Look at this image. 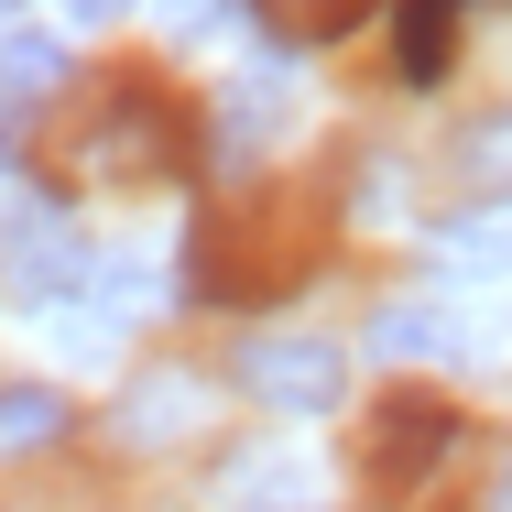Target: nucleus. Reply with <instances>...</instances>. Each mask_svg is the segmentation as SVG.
<instances>
[{
  "label": "nucleus",
  "instance_id": "obj_1",
  "mask_svg": "<svg viewBox=\"0 0 512 512\" xmlns=\"http://www.w3.org/2000/svg\"><path fill=\"white\" fill-rule=\"evenodd\" d=\"M186 142H175V109L153 99L142 77L131 88H109L99 120L77 131V175H99V186H164V164H175Z\"/></svg>",
  "mask_w": 512,
  "mask_h": 512
},
{
  "label": "nucleus",
  "instance_id": "obj_2",
  "mask_svg": "<svg viewBox=\"0 0 512 512\" xmlns=\"http://www.w3.org/2000/svg\"><path fill=\"white\" fill-rule=\"evenodd\" d=\"M0 273H11V295L66 306V295L99 284V251L77 240V218H66L55 197H22V207H11V229H0Z\"/></svg>",
  "mask_w": 512,
  "mask_h": 512
},
{
  "label": "nucleus",
  "instance_id": "obj_3",
  "mask_svg": "<svg viewBox=\"0 0 512 512\" xmlns=\"http://www.w3.org/2000/svg\"><path fill=\"white\" fill-rule=\"evenodd\" d=\"M229 371H240L251 404H273V414H338V393H349V360L327 338H251Z\"/></svg>",
  "mask_w": 512,
  "mask_h": 512
},
{
  "label": "nucleus",
  "instance_id": "obj_4",
  "mask_svg": "<svg viewBox=\"0 0 512 512\" xmlns=\"http://www.w3.org/2000/svg\"><path fill=\"white\" fill-rule=\"evenodd\" d=\"M447 447H458V414L436 404V393H393V404L371 414V480L382 491H414Z\"/></svg>",
  "mask_w": 512,
  "mask_h": 512
},
{
  "label": "nucleus",
  "instance_id": "obj_5",
  "mask_svg": "<svg viewBox=\"0 0 512 512\" xmlns=\"http://www.w3.org/2000/svg\"><path fill=\"white\" fill-rule=\"evenodd\" d=\"M66 393H44V382H0V458H44V447H66Z\"/></svg>",
  "mask_w": 512,
  "mask_h": 512
},
{
  "label": "nucleus",
  "instance_id": "obj_6",
  "mask_svg": "<svg viewBox=\"0 0 512 512\" xmlns=\"http://www.w3.org/2000/svg\"><path fill=\"white\" fill-rule=\"evenodd\" d=\"M55 88H66V55H55L44 33H11V44H0V109H11V120H33Z\"/></svg>",
  "mask_w": 512,
  "mask_h": 512
},
{
  "label": "nucleus",
  "instance_id": "obj_7",
  "mask_svg": "<svg viewBox=\"0 0 512 512\" xmlns=\"http://www.w3.org/2000/svg\"><path fill=\"white\" fill-rule=\"evenodd\" d=\"M447 349H458L447 306H382L371 316V360H447Z\"/></svg>",
  "mask_w": 512,
  "mask_h": 512
},
{
  "label": "nucleus",
  "instance_id": "obj_8",
  "mask_svg": "<svg viewBox=\"0 0 512 512\" xmlns=\"http://www.w3.org/2000/svg\"><path fill=\"white\" fill-rule=\"evenodd\" d=\"M458 55V0H404V77H447Z\"/></svg>",
  "mask_w": 512,
  "mask_h": 512
},
{
  "label": "nucleus",
  "instance_id": "obj_9",
  "mask_svg": "<svg viewBox=\"0 0 512 512\" xmlns=\"http://www.w3.org/2000/svg\"><path fill=\"white\" fill-rule=\"evenodd\" d=\"M436 262H458V273H512V218H458V229H436Z\"/></svg>",
  "mask_w": 512,
  "mask_h": 512
},
{
  "label": "nucleus",
  "instance_id": "obj_10",
  "mask_svg": "<svg viewBox=\"0 0 512 512\" xmlns=\"http://www.w3.org/2000/svg\"><path fill=\"white\" fill-rule=\"evenodd\" d=\"M251 11H262L273 33H295V44H316V33H338V22H349V0H251Z\"/></svg>",
  "mask_w": 512,
  "mask_h": 512
},
{
  "label": "nucleus",
  "instance_id": "obj_11",
  "mask_svg": "<svg viewBox=\"0 0 512 512\" xmlns=\"http://www.w3.org/2000/svg\"><path fill=\"white\" fill-rule=\"evenodd\" d=\"M120 425H131V436H153V425H197V393H186V382H142Z\"/></svg>",
  "mask_w": 512,
  "mask_h": 512
},
{
  "label": "nucleus",
  "instance_id": "obj_12",
  "mask_svg": "<svg viewBox=\"0 0 512 512\" xmlns=\"http://www.w3.org/2000/svg\"><path fill=\"white\" fill-rule=\"evenodd\" d=\"M284 99H295V88H240V99H229V142H273V131H284Z\"/></svg>",
  "mask_w": 512,
  "mask_h": 512
},
{
  "label": "nucleus",
  "instance_id": "obj_13",
  "mask_svg": "<svg viewBox=\"0 0 512 512\" xmlns=\"http://www.w3.org/2000/svg\"><path fill=\"white\" fill-rule=\"evenodd\" d=\"M175 33H218V0H175Z\"/></svg>",
  "mask_w": 512,
  "mask_h": 512
},
{
  "label": "nucleus",
  "instance_id": "obj_14",
  "mask_svg": "<svg viewBox=\"0 0 512 512\" xmlns=\"http://www.w3.org/2000/svg\"><path fill=\"white\" fill-rule=\"evenodd\" d=\"M66 11H77V22H120L131 0H66Z\"/></svg>",
  "mask_w": 512,
  "mask_h": 512
},
{
  "label": "nucleus",
  "instance_id": "obj_15",
  "mask_svg": "<svg viewBox=\"0 0 512 512\" xmlns=\"http://www.w3.org/2000/svg\"><path fill=\"white\" fill-rule=\"evenodd\" d=\"M11 11H22V0H0V33H11Z\"/></svg>",
  "mask_w": 512,
  "mask_h": 512
}]
</instances>
